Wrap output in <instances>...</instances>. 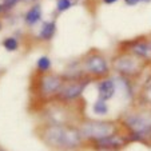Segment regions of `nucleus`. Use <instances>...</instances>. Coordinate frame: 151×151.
<instances>
[{
    "label": "nucleus",
    "instance_id": "nucleus-1",
    "mask_svg": "<svg viewBox=\"0 0 151 151\" xmlns=\"http://www.w3.org/2000/svg\"><path fill=\"white\" fill-rule=\"evenodd\" d=\"M122 124L130 131V139L151 145V109L128 111L122 116Z\"/></svg>",
    "mask_w": 151,
    "mask_h": 151
},
{
    "label": "nucleus",
    "instance_id": "nucleus-14",
    "mask_svg": "<svg viewBox=\"0 0 151 151\" xmlns=\"http://www.w3.org/2000/svg\"><path fill=\"white\" fill-rule=\"evenodd\" d=\"M92 111H94L96 115H100V116H104V115L107 114V112H109V106H107L106 100L99 99V98H98V100L94 103Z\"/></svg>",
    "mask_w": 151,
    "mask_h": 151
},
{
    "label": "nucleus",
    "instance_id": "nucleus-8",
    "mask_svg": "<svg viewBox=\"0 0 151 151\" xmlns=\"http://www.w3.org/2000/svg\"><path fill=\"white\" fill-rule=\"evenodd\" d=\"M63 84L64 82L59 75H46L40 82V90L43 95H54L60 91Z\"/></svg>",
    "mask_w": 151,
    "mask_h": 151
},
{
    "label": "nucleus",
    "instance_id": "nucleus-12",
    "mask_svg": "<svg viewBox=\"0 0 151 151\" xmlns=\"http://www.w3.org/2000/svg\"><path fill=\"white\" fill-rule=\"evenodd\" d=\"M40 19H42V8H40V6H34L27 12L26 17H24V20H26V23L28 26H35Z\"/></svg>",
    "mask_w": 151,
    "mask_h": 151
},
{
    "label": "nucleus",
    "instance_id": "nucleus-7",
    "mask_svg": "<svg viewBox=\"0 0 151 151\" xmlns=\"http://www.w3.org/2000/svg\"><path fill=\"white\" fill-rule=\"evenodd\" d=\"M87 84V80H72L70 83H64L59 91V96L63 100H74L83 94Z\"/></svg>",
    "mask_w": 151,
    "mask_h": 151
},
{
    "label": "nucleus",
    "instance_id": "nucleus-19",
    "mask_svg": "<svg viewBox=\"0 0 151 151\" xmlns=\"http://www.w3.org/2000/svg\"><path fill=\"white\" fill-rule=\"evenodd\" d=\"M139 1H142V0H124V3L127 6H137Z\"/></svg>",
    "mask_w": 151,
    "mask_h": 151
},
{
    "label": "nucleus",
    "instance_id": "nucleus-18",
    "mask_svg": "<svg viewBox=\"0 0 151 151\" xmlns=\"http://www.w3.org/2000/svg\"><path fill=\"white\" fill-rule=\"evenodd\" d=\"M19 1L20 0H4L3 4H4V7H6V9H9V8H12V7L16 6Z\"/></svg>",
    "mask_w": 151,
    "mask_h": 151
},
{
    "label": "nucleus",
    "instance_id": "nucleus-10",
    "mask_svg": "<svg viewBox=\"0 0 151 151\" xmlns=\"http://www.w3.org/2000/svg\"><path fill=\"white\" fill-rule=\"evenodd\" d=\"M116 91V84L112 79H103L98 83V98L103 100H110L114 98Z\"/></svg>",
    "mask_w": 151,
    "mask_h": 151
},
{
    "label": "nucleus",
    "instance_id": "nucleus-15",
    "mask_svg": "<svg viewBox=\"0 0 151 151\" xmlns=\"http://www.w3.org/2000/svg\"><path fill=\"white\" fill-rule=\"evenodd\" d=\"M36 66H37V70H39V71L46 72L51 68V60H50V58H47V56H42L39 60H37Z\"/></svg>",
    "mask_w": 151,
    "mask_h": 151
},
{
    "label": "nucleus",
    "instance_id": "nucleus-6",
    "mask_svg": "<svg viewBox=\"0 0 151 151\" xmlns=\"http://www.w3.org/2000/svg\"><path fill=\"white\" fill-rule=\"evenodd\" d=\"M131 142L130 137H124V135H119V134H111L109 137L102 138V139L94 140V145L96 148L100 150H120V148L126 147L128 143Z\"/></svg>",
    "mask_w": 151,
    "mask_h": 151
},
{
    "label": "nucleus",
    "instance_id": "nucleus-20",
    "mask_svg": "<svg viewBox=\"0 0 151 151\" xmlns=\"http://www.w3.org/2000/svg\"><path fill=\"white\" fill-rule=\"evenodd\" d=\"M118 0H103V3L104 4H114V3H116Z\"/></svg>",
    "mask_w": 151,
    "mask_h": 151
},
{
    "label": "nucleus",
    "instance_id": "nucleus-5",
    "mask_svg": "<svg viewBox=\"0 0 151 151\" xmlns=\"http://www.w3.org/2000/svg\"><path fill=\"white\" fill-rule=\"evenodd\" d=\"M84 70L95 76H106L110 71L109 63L100 54H91L84 60Z\"/></svg>",
    "mask_w": 151,
    "mask_h": 151
},
{
    "label": "nucleus",
    "instance_id": "nucleus-11",
    "mask_svg": "<svg viewBox=\"0 0 151 151\" xmlns=\"http://www.w3.org/2000/svg\"><path fill=\"white\" fill-rule=\"evenodd\" d=\"M55 32H56V24L54 22H44L42 26V29H40V39L43 40H51L54 37Z\"/></svg>",
    "mask_w": 151,
    "mask_h": 151
},
{
    "label": "nucleus",
    "instance_id": "nucleus-3",
    "mask_svg": "<svg viewBox=\"0 0 151 151\" xmlns=\"http://www.w3.org/2000/svg\"><path fill=\"white\" fill-rule=\"evenodd\" d=\"M119 126L111 120H86L80 124L79 131L83 138L88 140H98L118 131Z\"/></svg>",
    "mask_w": 151,
    "mask_h": 151
},
{
    "label": "nucleus",
    "instance_id": "nucleus-9",
    "mask_svg": "<svg viewBox=\"0 0 151 151\" xmlns=\"http://www.w3.org/2000/svg\"><path fill=\"white\" fill-rule=\"evenodd\" d=\"M128 52L140 58V59H151V42L145 39L134 40L130 44Z\"/></svg>",
    "mask_w": 151,
    "mask_h": 151
},
{
    "label": "nucleus",
    "instance_id": "nucleus-23",
    "mask_svg": "<svg viewBox=\"0 0 151 151\" xmlns=\"http://www.w3.org/2000/svg\"><path fill=\"white\" fill-rule=\"evenodd\" d=\"M150 42H151V40H150Z\"/></svg>",
    "mask_w": 151,
    "mask_h": 151
},
{
    "label": "nucleus",
    "instance_id": "nucleus-2",
    "mask_svg": "<svg viewBox=\"0 0 151 151\" xmlns=\"http://www.w3.org/2000/svg\"><path fill=\"white\" fill-rule=\"evenodd\" d=\"M43 140L48 146L55 148H63V150H70L75 148L82 143V134L79 130L70 126L62 124H51L47 126L43 130Z\"/></svg>",
    "mask_w": 151,
    "mask_h": 151
},
{
    "label": "nucleus",
    "instance_id": "nucleus-16",
    "mask_svg": "<svg viewBox=\"0 0 151 151\" xmlns=\"http://www.w3.org/2000/svg\"><path fill=\"white\" fill-rule=\"evenodd\" d=\"M3 46L7 51H16L17 47H19V43H17V40L15 37H7L3 42Z\"/></svg>",
    "mask_w": 151,
    "mask_h": 151
},
{
    "label": "nucleus",
    "instance_id": "nucleus-22",
    "mask_svg": "<svg viewBox=\"0 0 151 151\" xmlns=\"http://www.w3.org/2000/svg\"><path fill=\"white\" fill-rule=\"evenodd\" d=\"M0 28H1V24H0Z\"/></svg>",
    "mask_w": 151,
    "mask_h": 151
},
{
    "label": "nucleus",
    "instance_id": "nucleus-13",
    "mask_svg": "<svg viewBox=\"0 0 151 151\" xmlns=\"http://www.w3.org/2000/svg\"><path fill=\"white\" fill-rule=\"evenodd\" d=\"M140 99L145 103V106L151 109V79L143 86L142 91H140Z\"/></svg>",
    "mask_w": 151,
    "mask_h": 151
},
{
    "label": "nucleus",
    "instance_id": "nucleus-17",
    "mask_svg": "<svg viewBox=\"0 0 151 151\" xmlns=\"http://www.w3.org/2000/svg\"><path fill=\"white\" fill-rule=\"evenodd\" d=\"M72 4H74L72 0H58L56 8H58L59 12H64V11H67V9L71 8Z\"/></svg>",
    "mask_w": 151,
    "mask_h": 151
},
{
    "label": "nucleus",
    "instance_id": "nucleus-4",
    "mask_svg": "<svg viewBox=\"0 0 151 151\" xmlns=\"http://www.w3.org/2000/svg\"><path fill=\"white\" fill-rule=\"evenodd\" d=\"M112 68L123 76H137L142 71V59L131 52L120 54L112 60Z\"/></svg>",
    "mask_w": 151,
    "mask_h": 151
},
{
    "label": "nucleus",
    "instance_id": "nucleus-21",
    "mask_svg": "<svg viewBox=\"0 0 151 151\" xmlns=\"http://www.w3.org/2000/svg\"><path fill=\"white\" fill-rule=\"evenodd\" d=\"M142 1H146V3H148V1H151V0H142Z\"/></svg>",
    "mask_w": 151,
    "mask_h": 151
}]
</instances>
